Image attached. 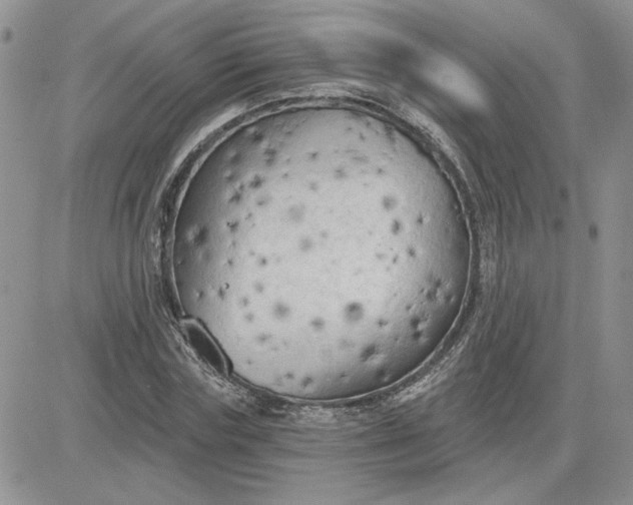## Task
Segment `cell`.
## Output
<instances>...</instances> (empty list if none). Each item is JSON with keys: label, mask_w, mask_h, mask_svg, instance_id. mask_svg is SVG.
<instances>
[{"label": "cell", "mask_w": 633, "mask_h": 505, "mask_svg": "<svg viewBox=\"0 0 633 505\" xmlns=\"http://www.w3.org/2000/svg\"><path fill=\"white\" fill-rule=\"evenodd\" d=\"M183 334L190 350L202 364L219 375H226V360L215 341L201 325L187 321L183 325Z\"/></svg>", "instance_id": "6da1fadb"}]
</instances>
